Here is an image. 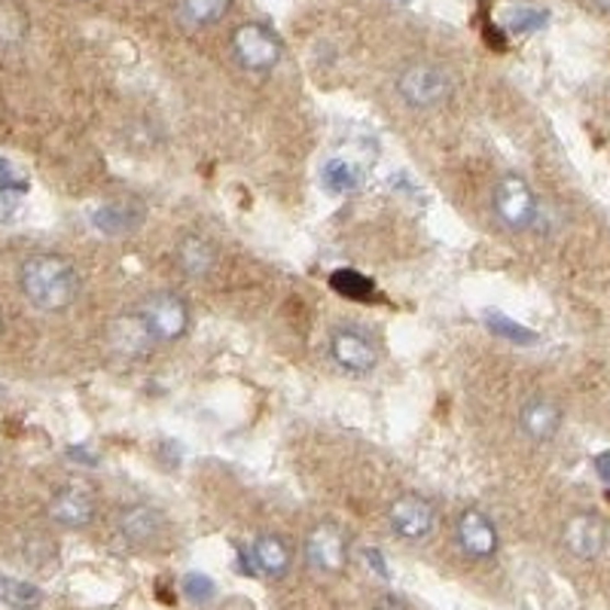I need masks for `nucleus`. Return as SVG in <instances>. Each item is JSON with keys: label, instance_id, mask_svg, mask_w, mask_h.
<instances>
[{"label": "nucleus", "instance_id": "nucleus-1", "mask_svg": "<svg viewBox=\"0 0 610 610\" xmlns=\"http://www.w3.org/2000/svg\"><path fill=\"white\" fill-rule=\"evenodd\" d=\"M19 284L31 305H37L41 312H65L77 293H80V275L70 260L58 253H37L22 266Z\"/></svg>", "mask_w": 610, "mask_h": 610}, {"label": "nucleus", "instance_id": "nucleus-2", "mask_svg": "<svg viewBox=\"0 0 610 610\" xmlns=\"http://www.w3.org/2000/svg\"><path fill=\"white\" fill-rule=\"evenodd\" d=\"M397 95L413 108V111H430L440 108L452 98V77L440 65L416 61L406 65L397 77Z\"/></svg>", "mask_w": 610, "mask_h": 610}, {"label": "nucleus", "instance_id": "nucleus-3", "mask_svg": "<svg viewBox=\"0 0 610 610\" xmlns=\"http://www.w3.org/2000/svg\"><path fill=\"white\" fill-rule=\"evenodd\" d=\"M233 56L238 65L253 74H269L278 68V61L284 56V43L275 31L260 22H245L233 31Z\"/></svg>", "mask_w": 610, "mask_h": 610}, {"label": "nucleus", "instance_id": "nucleus-4", "mask_svg": "<svg viewBox=\"0 0 610 610\" xmlns=\"http://www.w3.org/2000/svg\"><path fill=\"white\" fill-rule=\"evenodd\" d=\"M492 205H495L498 221L513 233H526L538 221V195L528 187L526 178H519V174H504L495 183Z\"/></svg>", "mask_w": 610, "mask_h": 610}, {"label": "nucleus", "instance_id": "nucleus-5", "mask_svg": "<svg viewBox=\"0 0 610 610\" xmlns=\"http://www.w3.org/2000/svg\"><path fill=\"white\" fill-rule=\"evenodd\" d=\"M138 312L144 315L152 339H156L159 346H171V342L183 339L187 330H190V305H187V300L178 296V293H152L150 300L140 305Z\"/></svg>", "mask_w": 610, "mask_h": 610}, {"label": "nucleus", "instance_id": "nucleus-6", "mask_svg": "<svg viewBox=\"0 0 610 610\" xmlns=\"http://www.w3.org/2000/svg\"><path fill=\"white\" fill-rule=\"evenodd\" d=\"M388 526L400 541L421 543L428 541L437 528V510L421 495H400V498L391 500Z\"/></svg>", "mask_w": 610, "mask_h": 610}, {"label": "nucleus", "instance_id": "nucleus-7", "mask_svg": "<svg viewBox=\"0 0 610 610\" xmlns=\"http://www.w3.org/2000/svg\"><path fill=\"white\" fill-rule=\"evenodd\" d=\"M305 562L318 574H342L348 562L346 531L334 522H320L305 538Z\"/></svg>", "mask_w": 610, "mask_h": 610}, {"label": "nucleus", "instance_id": "nucleus-8", "mask_svg": "<svg viewBox=\"0 0 610 610\" xmlns=\"http://www.w3.org/2000/svg\"><path fill=\"white\" fill-rule=\"evenodd\" d=\"M330 358H334L346 373L366 375L373 373L379 363V348L361 327H339L330 336Z\"/></svg>", "mask_w": 610, "mask_h": 610}, {"label": "nucleus", "instance_id": "nucleus-9", "mask_svg": "<svg viewBox=\"0 0 610 610\" xmlns=\"http://www.w3.org/2000/svg\"><path fill=\"white\" fill-rule=\"evenodd\" d=\"M455 541L461 546V553L473 558V562H488L492 555L498 553V528L483 513L479 507H471L458 516L455 522Z\"/></svg>", "mask_w": 610, "mask_h": 610}, {"label": "nucleus", "instance_id": "nucleus-10", "mask_svg": "<svg viewBox=\"0 0 610 610\" xmlns=\"http://www.w3.org/2000/svg\"><path fill=\"white\" fill-rule=\"evenodd\" d=\"M562 541H565V550L574 558L592 562L608 546V522L598 513L571 516L568 522H565V531H562Z\"/></svg>", "mask_w": 610, "mask_h": 610}, {"label": "nucleus", "instance_id": "nucleus-11", "mask_svg": "<svg viewBox=\"0 0 610 610\" xmlns=\"http://www.w3.org/2000/svg\"><path fill=\"white\" fill-rule=\"evenodd\" d=\"M144 214H147V211H144V202L132 199V195H123V199H111V202L98 205V208L92 211V226H95L98 233H104V236L123 238L128 236V233L140 229Z\"/></svg>", "mask_w": 610, "mask_h": 610}, {"label": "nucleus", "instance_id": "nucleus-12", "mask_svg": "<svg viewBox=\"0 0 610 610\" xmlns=\"http://www.w3.org/2000/svg\"><path fill=\"white\" fill-rule=\"evenodd\" d=\"M49 519L61 528H86L95 519V495L83 486L58 488L49 500Z\"/></svg>", "mask_w": 610, "mask_h": 610}, {"label": "nucleus", "instance_id": "nucleus-13", "mask_svg": "<svg viewBox=\"0 0 610 610\" xmlns=\"http://www.w3.org/2000/svg\"><path fill=\"white\" fill-rule=\"evenodd\" d=\"M111 346L113 351L120 354V358H147L152 351V346H159L156 339H152L150 327H147V320L140 312L135 315H120V318L111 324Z\"/></svg>", "mask_w": 610, "mask_h": 610}, {"label": "nucleus", "instance_id": "nucleus-14", "mask_svg": "<svg viewBox=\"0 0 610 610\" xmlns=\"http://www.w3.org/2000/svg\"><path fill=\"white\" fill-rule=\"evenodd\" d=\"M293 565V550L291 543L284 541L281 534H260L257 541L250 543V568L257 574H263L269 580H281L287 577V571Z\"/></svg>", "mask_w": 610, "mask_h": 610}, {"label": "nucleus", "instance_id": "nucleus-15", "mask_svg": "<svg viewBox=\"0 0 610 610\" xmlns=\"http://www.w3.org/2000/svg\"><path fill=\"white\" fill-rule=\"evenodd\" d=\"M162 531H166V516L150 504H135L120 516V534L132 546H150L162 538Z\"/></svg>", "mask_w": 610, "mask_h": 610}, {"label": "nucleus", "instance_id": "nucleus-16", "mask_svg": "<svg viewBox=\"0 0 610 610\" xmlns=\"http://www.w3.org/2000/svg\"><path fill=\"white\" fill-rule=\"evenodd\" d=\"M519 428L534 443H550L562 428V406L550 397H534L519 413Z\"/></svg>", "mask_w": 610, "mask_h": 610}, {"label": "nucleus", "instance_id": "nucleus-17", "mask_svg": "<svg viewBox=\"0 0 610 610\" xmlns=\"http://www.w3.org/2000/svg\"><path fill=\"white\" fill-rule=\"evenodd\" d=\"M174 257H178V266H181L183 275L190 278H208L214 272V266H217V248L211 245L205 236H183L178 241V250H174Z\"/></svg>", "mask_w": 610, "mask_h": 610}, {"label": "nucleus", "instance_id": "nucleus-18", "mask_svg": "<svg viewBox=\"0 0 610 610\" xmlns=\"http://www.w3.org/2000/svg\"><path fill=\"white\" fill-rule=\"evenodd\" d=\"M363 181V171L358 162H351V159H342V156H334V159H327L324 166H320V183H324V190L334 195H346L351 190H358Z\"/></svg>", "mask_w": 610, "mask_h": 610}, {"label": "nucleus", "instance_id": "nucleus-19", "mask_svg": "<svg viewBox=\"0 0 610 610\" xmlns=\"http://www.w3.org/2000/svg\"><path fill=\"white\" fill-rule=\"evenodd\" d=\"M0 605L10 610H41L43 592L34 583L0 574Z\"/></svg>", "mask_w": 610, "mask_h": 610}, {"label": "nucleus", "instance_id": "nucleus-20", "mask_svg": "<svg viewBox=\"0 0 610 610\" xmlns=\"http://www.w3.org/2000/svg\"><path fill=\"white\" fill-rule=\"evenodd\" d=\"M29 37V13L15 0H0V49H15Z\"/></svg>", "mask_w": 610, "mask_h": 610}, {"label": "nucleus", "instance_id": "nucleus-21", "mask_svg": "<svg viewBox=\"0 0 610 610\" xmlns=\"http://www.w3.org/2000/svg\"><path fill=\"white\" fill-rule=\"evenodd\" d=\"M483 320H486V327L492 330V334L500 336V339H507V342H513V346H534V342H538V334H534L531 327L516 324V320L507 318L504 312L486 308V312H483Z\"/></svg>", "mask_w": 610, "mask_h": 610}, {"label": "nucleus", "instance_id": "nucleus-22", "mask_svg": "<svg viewBox=\"0 0 610 610\" xmlns=\"http://www.w3.org/2000/svg\"><path fill=\"white\" fill-rule=\"evenodd\" d=\"M229 7L233 0H181V15L195 29H205V25H217L229 13Z\"/></svg>", "mask_w": 610, "mask_h": 610}, {"label": "nucleus", "instance_id": "nucleus-23", "mask_svg": "<svg viewBox=\"0 0 610 610\" xmlns=\"http://www.w3.org/2000/svg\"><path fill=\"white\" fill-rule=\"evenodd\" d=\"M330 287L339 296H348V300H370L375 293L373 281L361 272H354V269H336L330 275Z\"/></svg>", "mask_w": 610, "mask_h": 610}, {"label": "nucleus", "instance_id": "nucleus-24", "mask_svg": "<svg viewBox=\"0 0 610 610\" xmlns=\"http://www.w3.org/2000/svg\"><path fill=\"white\" fill-rule=\"evenodd\" d=\"M550 22V13L546 10H538V7H519L513 13L507 15V31L513 34H534V31L546 29Z\"/></svg>", "mask_w": 610, "mask_h": 610}, {"label": "nucleus", "instance_id": "nucleus-25", "mask_svg": "<svg viewBox=\"0 0 610 610\" xmlns=\"http://www.w3.org/2000/svg\"><path fill=\"white\" fill-rule=\"evenodd\" d=\"M181 592L190 598L193 605H208V601H214V596H217V583L211 580L208 574H202V571H190L181 580Z\"/></svg>", "mask_w": 610, "mask_h": 610}, {"label": "nucleus", "instance_id": "nucleus-26", "mask_svg": "<svg viewBox=\"0 0 610 610\" xmlns=\"http://www.w3.org/2000/svg\"><path fill=\"white\" fill-rule=\"evenodd\" d=\"M31 190V181L29 174L22 171V168L10 162V159H0V193H29Z\"/></svg>", "mask_w": 610, "mask_h": 610}, {"label": "nucleus", "instance_id": "nucleus-27", "mask_svg": "<svg viewBox=\"0 0 610 610\" xmlns=\"http://www.w3.org/2000/svg\"><path fill=\"white\" fill-rule=\"evenodd\" d=\"M363 558H366V565H370V571H375L382 580H388L391 571L388 565H385V558H382V553L379 550H363Z\"/></svg>", "mask_w": 610, "mask_h": 610}, {"label": "nucleus", "instance_id": "nucleus-28", "mask_svg": "<svg viewBox=\"0 0 610 610\" xmlns=\"http://www.w3.org/2000/svg\"><path fill=\"white\" fill-rule=\"evenodd\" d=\"M592 464H596L598 479H605V483H608V486H610V449H605V452H598Z\"/></svg>", "mask_w": 610, "mask_h": 610}, {"label": "nucleus", "instance_id": "nucleus-29", "mask_svg": "<svg viewBox=\"0 0 610 610\" xmlns=\"http://www.w3.org/2000/svg\"><path fill=\"white\" fill-rule=\"evenodd\" d=\"M592 7H596L598 13L610 15V0H592Z\"/></svg>", "mask_w": 610, "mask_h": 610}, {"label": "nucleus", "instance_id": "nucleus-30", "mask_svg": "<svg viewBox=\"0 0 610 610\" xmlns=\"http://www.w3.org/2000/svg\"><path fill=\"white\" fill-rule=\"evenodd\" d=\"M3 397H7V391H3V388H0V400H3Z\"/></svg>", "mask_w": 610, "mask_h": 610}, {"label": "nucleus", "instance_id": "nucleus-31", "mask_svg": "<svg viewBox=\"0 0 610 610\" xmlns=\"http://www.w3.org/2000/svg\"><path fill=\"white\" fill-rule=\"evenodd\" d=\"M0 327H3V318H0Z\"/></svg>", "mask_w": 610, "mask_h": 610}, {"label": "nucleus", "instance_id": "nucleus-32", "mask_svg": "<svg viewBox=\"0 0 610 610\" xmlns=\"http://www.w3.org/2000/svg\"><path fill=\"white\" fill-rule=\"evenodd\" d=\"M400 3H406V0H400Z\"/></svg>", "mask_w": 610, "mask_h": 610}]
</instances>
